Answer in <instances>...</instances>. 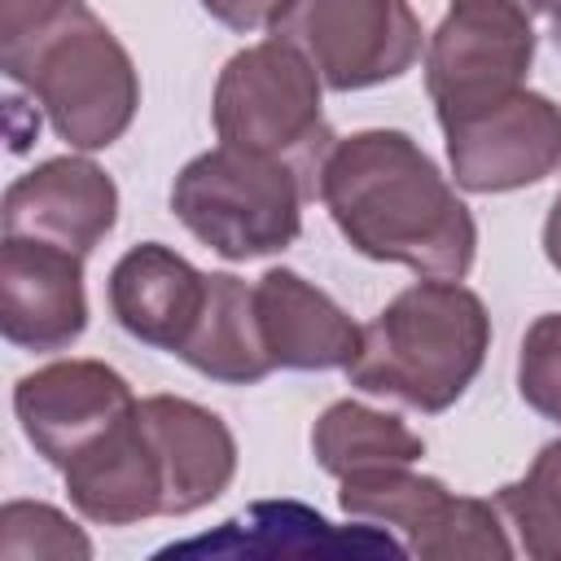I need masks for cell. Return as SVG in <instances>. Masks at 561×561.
Listing matches in <instances>:
<instances>
[{
    "mask_svg": "<svg viewBox=\"0 0 561 561\" xmlns=\"http://www.w3.org/2000/svg\"><path fill=\"white\" fill-rule=\"evenodd\" d=\"M311 193L364 259L434 280H465L473 267L478 224L408 131L373 127L333 140Z\"/></svg>",
    "mask_w": 561,
    "mask_h": 561,
    "instance_id": "cell-1",
    "label": "cell"
},
{
    "mask_svg": "<svg viewBox=\"0 0 561 561\" xmlns=\"http://www.w3.org/2000/svg\"><path fill=\"white\" fill-rule=\"evenodd\" d=\"M491 316L460 280H416L394 294L368 324L359 355L346 364L351 386L390 394L416 412H447L482 373Z\"/></svg>",
    "mask_w": 561,
    "mask_h": 561,
    "instance_id": "cell-2",
    "label": "cell"
},
{
    "mask_svg": "<svg viewBox=\"0 0 561 561\" xmlns=\"http://www.w3.org/2000/svg\"><path fill=\"white\" fill-rule=\"evenodd\" d=\"M0 66L39 101L70 149H110L136 118L140 75L131 53L83 0H70V9L39 35L4 48Z\"/></svg>",
    "mask_w": 561,
    "mask_h": 561,
    "instance_id": "cell-3",
    "label": "cell"
},
{
    "mask_svg": "<svg viewBox=\"0 0 561 561\" xmlns=\"http://www.w3.org/2000/svg\"><path fill=\"white\" fill-rule=\"evenodd\" d=\"M171 210L228 263L280 254L302 232V171L285 158L219 140L180 167Z\"/></svg>",
    "mask_w": 561,
    "mask_h": 561,
    "instance_id": "cell-4",
    "label": "cell"
},
{
    "mask_svg": "<svg viewBox=\"0 0 561 561\" xmlns=\"http://www.w3.org/2000/svg\"><path fill=\"white\" fill-rule=\"evenodd\" d=\"M324 79L316 66L285 39H259L228 57V66L215 79L210 118L224 145L254 149L267 158L294 162L302 175L324 162L333 149V131L320 110Z\"/></svg>",
    "mask_w": 561,
    "mask_h": 561,
    "instance_id": "cell-5",
    "label": "cell"
},
{
    "mask_svg": "<svg viewBox=\"0 0 561 561\" xmlns=\"http://www.w3.org/2000/svg\"><path fill=\"white\" fill-rule=\"evenodd\" d=\"M267 31L294 44L333 92H364L408 75L425 44L408 0H285Z\"/></svg>",
    "mask_w": 561,
    "mask_h": 561,
    "instance_id": "cell-6",
    "label": "cell"
},
{
    "mask_svg": "<svg viewBox=\"0 0 561 561\" xmlns=\"http://www.w3.org/2000/svg\"><path fill=\"white\" fill-rule=\"evenodd\" d=\"M535 18L495 0H451L425 44V92L438 123L495 105L526 88L535 61Z\"/></svg>",
    "mask_w": 561,
    "mask_h": 561,
    "instance_id": "cell-7",
    "label": "cell"
},
{
    "mask_svg": "<svg viewBox=\"0 0 561 561\" xmlns=\"http://www.w3.org/2000/svg\"><path fill=\"white\" fill-rule=\"evenodd\" d=\"M451 180L465 193H513L561 167V105L543 92L513 96L443 123Z\"/></svg>",
    "mask_w": 561,
    "mask_h": 561,
    "instance_id": "cell-8",
    "label": "cell"
},
{
    "mask_svg": "<svg viewBox=\"0 0 561 561\" xmlns=\"http://www.w3.org/2000/svg\"><path fill=\"white\" fill-rule=\"evenodd\" d=\"M136 403L123 373L101 359H57L13 386L18 425L53 469H66Z\"/></svg>",
    "mask_w": 561,
    "mask_h": 561,
    "instance_id": "cell-9",
    "label": "cell"
},
{
    "mask_svg": "<svg viewBox=\"0 0 561 561\" xmlns=\"http://www.w3.org/2000/svg\"><path fill=\"white\" fill-rule=\"evenodd\" d=\"M88 329L83 254L35 237L0 245V333L22 351H66Z\"/></svg>",
    "mask_w": 561,
    "mask_h": 561,
    "instance_id": "cell-10",
    "label": "cell"
},
{
    "mask_svg": "<svg viewBox=\"0 0 561 561\" xmlns=\"http://www.w3.org/2000/svg\"><path fill=\"white\" fill-rule=\"evenodd\" d=\"M0 224L4 237L53 241L88 259L118 224V188L92 158H48L4 188Z\"/></svg>",
    "mask_w": 561,
    "mask_h": 561,
    "instance_id": "cell-11",
    "label": "cell"
},
{
    "mask_svg": "<svg viewBox=\"0 0 561 561\" xmlns=\"http://www.w3.org/2000/svg\"><path fill=\"white\" fill-rule=\"evenodd\" d=\"M70 504L96 526H136L149 517H167V473L153 447L149 425L140 421V403L114 421L88 451H79L66 469Z\"/></svg>",
    "mask_w": 561,
    "mask_h": 561,
    "instance_id": "cell-12",
    "label": "cell"
},
{
    "mask_svg": "<svg viewBox=\"0 0 561 561\" xmlns=\"http://www.w3.org/2000/svg\"><path fill=\"white\" fill-rule=\"evenodd\" d=\"M210 272H197L162 241L131 245L110 272V311L145 346L180 355L206 307Z\"/></svg>",
    "mask_w": 561,
    "mask_h": 561,
    "instance_id": "cell-13",
    "label": "cell"
},
{
    "mask_svg": "<svg viewBox=\"0 0 561 561\" xmlns=\"http://www.w3.org/2000/svg\"><path fill=\"white\" fill-rule=\"evenodd\" d=\"M254 316L267 359L289 373L346 368L364 342V329L294 267H267L259 276Z\"/></svg>",
    "mask_w": 561,
    "mask_h": 561,
    "instance_id": "cell-14",
    "label": "cell"
},
{
    "mask_svg": "<svg viewBox=\"0 0 561 561\" xmlns=\"http://www.w3.org/2000/svg\"><path fill=\"white\" fill-rule=\"evenodd\" d=\"M140 421L162 456L167 517H188L228 491L237 473V438L210 408L180 394H149L140 399Z\"/></svg>",
    "mask_w": 561,
    "mask_h": 561,
    "instance_id": "cell-15",
    "label": "cell"
},
{
    "mask_svg": "<svg viewBox=\"0 0 561 561\" xmlns=\"http://www.w3.org/2000/svg\"><path fill=\"white\" fill-rule=\"evenodd\" d=\"M180 359L224 386L263 381L276 364L263 351V333H259V316H254V285H245L232 272H210L202 320H197L193 337L184 342Z\"/></svg>",
    "mask_w": 561,
    "mask_h": 561,
    "instance_id": "cell-16",
    "label": "cell"
},
{
    "mask_svg": "<svg viewBox=\"0 0 561 561\" xmlns=\"http://www.w3.org/2000/svg\"><path fill=\"white\" fill-rule=\"evenodd\" d=\"M311 456L324 473L342 482L351 473L381 469V465H416L425 456V443L399 416L355 399H337L311 425Z\"/></svg>",
    "mask_w": 561,
    "mask_h": 561,
    "instance_id": "cell-17",
    "label": "cell"
},
{
    "mask_svg": "<svg viewBox=\"0 0 561 561\" xmlns=\"http://www.w3.org/2000/svg\"><path fill=\"white\" fill-rule=\"evenodd\" d=\"M451 500L456 495L438 478L416 473L412 465H381V469L351 473V478H342V491H337L342 513L403 530L408 552L447 517Z\"/></svg>",
    "mask_w": 561,
    "mask_h": 561,
    "instance_id": "cell-18",
    "label": "cell"
},
{
    "mask_svg": "<svg viewBox=\"0 0 561 561\" xmlns=\"http://www.w3.org/2000/svg\"><path fill=\"white\" fill-rule=\"evenodd\" d=\"M495 508L530 561H561V438L548 443L517 482L495 491Z\"/></svg>",
    "mask_w": 561,
    "mask_h": 561,
    "instance_id": "cell-19",
    "label": "cell"
},
{
    "mask_svg": "<svg viewBox=\"0 0 561 561\" xmlns=\"http://www.w3.org/2000/svg\"><path fill=\"white\" fill-rule=\"evenodd\" d=\"M0 557L4 561H88V535L53 504L9 500L0 508Z\"/></svg>",
    "mask_w": 561,
    "mask_h": 561,
    "instance_id": "cell-20",
    "label": "cell"
},
{
    "mask_svg": "<svg viewBox=\"0 0 561 561\" xmlns=\"http://www.w3.org/2000/svg\"><path fill=\"white\" fill-rule=\"evenodd\" d=\"M412 552L425 557V561H460V557H469V561H486V557L504 561V557H513V543H508V535L500 526V508L495 504L473 500V495H456L447 517Z\"/></svg>",
    "mask_w": 561,
    "mask_h": 561,
    "instance_id": "cell-21",
    "label": "cell"
},
{
    "mask_svg": "<svg viewBox=\"0 0 561 561\" xmlns=\"http://www.w3.org/2000/svg\"><path fill=\"white\" fill-rule=\"evenodd\" d=\"M517 390L526 408L561 425V311H548L526 329L517 355Z\"/></svg>",
    "mask_w": 561,
    "mask_h": 561,
    "instance_id": "cell-22",
    "label": "cell"
},
{
    "mask_svg": "<svg viewBox=\"0 0 561 561\" xmlns=\"http://www.w3.org/2000/svg\"><path fill=\"white\" fill-rule=\"evenodd\" d=\"M66 9H70V0H0V53L18 48L22 39L53 26Z\"/></svg>",
    "mask_w": 561,
    "mask_h": 561,
    "instance_id": "cell-23",
    "label": "cell"
},
{
    "mask_svg": "<svg viewBox=\"0 0 561 561\" xmlns=\"http://www.w3.org/2000/svg\"><path fill=\"white\" fill-rule=\"evenodd\" d=\"M280 4L285 0H202V9L215 22L232 26V31H259V26H267Z\"/></svg>",
    "mask_w": 561,
    "mask_h": 561,
    "instance_id": "cell-24",
    "label": "cell"
},
{
    "mask_svg": "<svg viewBox=\"0 0 561 561\" xmlns=\"http://www.w3.org/2000/svg\"><path fill=\"white\" fill-rule=\"evenodd\" d=\"M543 254H548V263L561 272V193L552 197V210H548V219H543Z\"/></svg>",
    "mask_w": 561,
    "mask_h": 561,
    "instance_id": "cell-25",
    "label": "cell"
},
{
    "mask_svg": "<svg viewBox=\"0 0 561 561\" xmlns=\"http://www.w3.org/2000/svg\"><path fill=\"white\" fill-rule=\"evenodd\" d=\"M495 4H508V9H522L526 18H539L552 9V0H495Z\"/></svg>",
    "mask_w": 561,
    "mask_h": 561,
    "instance_id": "cell-26",
    "label": "cell"
},
{
    "mask_svg": "<svg viewBox=\"0 0 561 561\" xmlns=\"http://www.w3.org/2000/svg\"><path fill=\"white\" fill-rule=\"evenodd\" d=\"M548 18H552V44H557V53H561V0H552Z\"/></svg>",
    "mask_w": 561,
    "mask_h": 561,
    "instance_id": "cell-27",
    "label": "cell"
}]
</instances>
